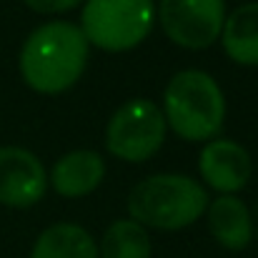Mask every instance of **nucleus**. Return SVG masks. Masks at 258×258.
<instances>
[{
	"label": "nucleus",
	"instance_id": "nucleus-1",
	"mask_svg": "<svg viewBox=\"0 0 258 258\" xmlns=\"http://www.w3.org/2000/svg\"><path fill=\"white\" fill-rule=\"evenodd\" d=\"M90 43L71 20L38 25L23 43L18 68L25 86L43 95H58L73 88L88 66Z\"/></svg>",
	"mask_w": 258,
	"mask_h": 258
},
{
	"label": "nucleus",
	"instance_id": "nucleus-2",
	"mask_svg": "<svg viewBox=\"0 0 258 258\" xmlns=\"http://www.w3.org/2000/svg\"><path fill=\"white\" fill-rule=\"evenodd\" d=\"M211 198L208 190L188 175L156 173L133 185L128 193V213L143 228L180 231L196 223Z\"/></svg>",
	"mask_w": 258,
	"mask_h": 258
},
{
	"label": "nucleus",
	"instance_id": "nucleus-3",
	"mask_svg": "<svg viewBox=\"0 0 258 258\" xmlns=\"http://www.w3.org/2000/svg\"><path fill=\"white\" fill-rule=\"evenodd\" d=\"M163 118L173 133L188 143L213 141L226 120L223 90L203 71H180L166 86Z\"/></svg>",
	"mask_w": 258,
	"mask_h": 258
},
{
	"label": "nucleus",
	"instance_id": "nucleus-4",
	"mask_svg": "<svg viewBox=\"0 0 258 258\" xmlns=\"http://www.w3.org/2000/svg\"><path fill=\"white\" fill-rule=\"evenodd\" d=\"M81 30L86 40L105 53L138 48L153 30V0H83Z\"/></svg>",
	"mask_w": 258,
	"mask_h": 258
},
{
	"label": "nucleus",
	"instance_id": "nucleus-5",
	"mask_svg": "<svg viewBox=\"0 0 258 258\" xmlns=\"http://www.w3.org/2000/svg\"><path fill=\"white\" fill-rule=\"evenodd\" d=\"M166 133L163 110L148 98H133L110 115L105 125V148L125 163H143L161 151Z\"/></svg>",
	"mask_w": 258,
	"mask_h": 258
},
{
	"label": "nucleus",
	"instance_id": "nucleus-6",
	"mask_svg": "<svg viewBox=\"0 0 258 258\" xmlns=\"http://www.w3.org/2000/svg\"><path fill=\"white\" fill-rule=\"evenodd\" d=\"M156 18L178 48L206 50L221 38L226 0H161Z\"/></svg>",
	"mask_w": 258,
	"mask_h": 258
},
{
	"label": "nucleus",
	"instance_id": "nucleus-7",
	"mask_svg": "<svg viewBox=\"0 0 258 258\" xmlns=\"http://www.w3.org/2000/svg\"><path fill=\"white\" fill-rule=\"evenodd\" d=\"M48 190L43 161L20 146L0 148V203L8 208H30Z\"/></svg>",
	"mask_w": 258,
	"mask_h": 258
},
{
	"label": "nucleus",
	"instance_id": "nucleus-8",
	"mask_svg": "<svg viewBox=\"0 0 258 258\" xmlns=\"http://www.w3.org/2000/svg\"><path fill=\"white\" fill-rule=\"evenodd\" d=\"M198 171L221 196H236L253 175V158L241 143L231 138H213L198 156Z\"/></svg>",
	"mask_w": 258,
	"mask_h": 258
},
{
	"label": "nucleus",
	"instance_id": "nucleus-9",
	"mask_svg": "<svg viewBox=\"0 0 258 258\" xmlns=\"http://www.w3.org/2000/svg\"><path fill=\"white\" fill-rule=\"evenodd\" d=\"M105 178V161L95 151H71L55 161L48 185L63 198H83L90 196Z\"/></svg>",
	"mask_w": 258,
	"mask_h": 258
},
{
	"label": "nucleus",
	"instance_id": "nucleus-10",
	"mask_svg": "<svg viewBox=\"0 0 258 258\" xmlns=\"http://www.w3.org/2000/svg\"><path fill=\"white\" fill-rule=\"evenodd\" d=\"M208 231L226 251H246L253 241V218L238 196H218L206 208Z\"/></svg>",
	"mask_w": 258,
	"mask_h": 258
},
{
	"label": "nucleus",
	"instance_id": "nucleus-11",
	"mask_svg": "<svg viewBox=\"0 0 258 258\" xmlns=\"http://www.w3.org/2000/svg\"><path fill=\"white\" fill-rule=\"evenodd\" d=\"M221 45L233 63L258 68V3H243L226 15Z\"/></svg>",
	"mask_w": 258,
	"mask_h": 258
},
{
	"label": "nucleus",
	"instance_id": "nucleus-12",
	"mask_svg": "<svg viewBox=\"0 0 258 258\" xmlns=\"http://www.w3.org/2000/svg\"><path fill=\"white\" fill-rule=\"evenodd\" d=\"M30 258H98V243L78 223H53L35 238Z\"/></svg>",
	"mask_w": 258,
	"mask_h": 258
},
{
	"label": "nucleus",
	"instance_id": "nucleus-13",
	"mask_svg": "<svg viewBox=\"0 0 258 258\" xmlns=\"http://www.w3.org/2000/svg\"><path fill=\"white\" fill-rule=\"evenodd\" d=\"M153 246L148 231L133 218L110 223L98 246V258H151Z\"/></svg>",
	"mask_w": 258,
	"mask_h": 258
},
{
	"label": "nucleus",
	"instance_id": "nucleus-14",
	"mask_svg": "<svg viewBox=\"0 0 258 258\" xmlns=\"http://www.w3.org/2000/svg\"><path fill=\"white\" fill-rule=\"evenodd\" d=\"M30 10L43 13V15H53V13H66L73 10L76 5H81L83 0H23Z\"/></svg>",
	"mask_w": 258,
	"mask_h": 258
},
{
	"label": "nucleus",
	"instance_id": "nucleus-15",
	"mask_svg": "<svg viewBox=\"0 0 258 258\" xmlns=\"http://www.w3.org/2000/svg\"><path fill=\"white\" fill-rule=\"evenodd\" d=\"M256 236H258V231H256Z\"/></svg>",
	"mask_w": 258,
	"mask_h": 258
}]
</instances>
